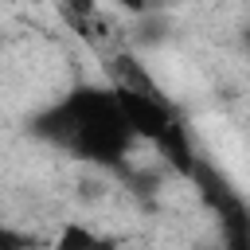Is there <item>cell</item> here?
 Segmentation results:
<instances>
[{
    "label": "cell",
    "mask_w": 250,
    "mask_h": 250,
    "mask_svg": "<svg viewBox=\"0 0 250 250\" xmlns=\"http://www.w3.org/2000/svg\"><path fill=\"white\" fill-rule=\"evenodd\" d=\"M39 133L90 164H121L137 141L113 86H78L39 117Z\"/></svg>",
    "instance_id": "obj_1"
},
{
    "label": "cell",
    "mask_w": 250,
    "mask_h": 250,
    "mask_svg": "<svg viewBox=\"0 0 250 250\" xmlns=\"http://www.w3.org/2000/svg\"><path fill=\"white\" fill-rule=\"evenodd\" d=\"M55 8H59V16L86 39V43H94V47H102L105 39H109V20L102 16V8H98V0H55Z\"/></svg>",
    "instance_id": "obj_2"
},
{
    "label": "cell",
    "mask_w": 250,
    "mask_h": 250,
    "mask_svg": "<svg viewBox=\"0 0 250 250\" xmlns=\"http://www.w3.org/2000/svg\"><path fill=\"white\" fill-rule=\"evenodd\" d=\"M102 70H105V78H109L113 90H145V94L160 90V86L152 82L148 66H145L133 51H109V55L102 59Z\"/></svg>",
    "instance_id": "obj_3"
},
{
    "label": "cell",
    "mask_w": 250,
    "mask_h": 250,
    "mask_svg": "<svg viewBox=\"0 0 250 250\" xmlns=\"http://www.w3.org/2000/svg\"><path fill=\"white\" fill-rule=\"evenodd\" d=\"M102 238L94 234V230H86V227H66L62 234H59V246H98Z\"/></svg>",
    "instance_id": "obj_4"
},
{
    "label": "cell",
    "mask_w": 250,
    "mask_h": 250,
    "mask_svg": "<svg viewBox=\"0 0 250 250\" xmlns=\"http://www.w3.org/2000/svg\"><path fill=\"white\" fill-rule=\"evenodd\" d=\"M117 8H125L129 16H148V12H152L148 0H117Z\"/></svg>",
    "instance_id": "obj_5"
},
{
    "label": "cell",
    "mask_w": 250,
    "mask_h": 250,
    "mask_svg": "<svg viewBox=\"0 0 250 250\" xmlns=\"http://www.w3.org/2000/svg\"><path fill=\"white\" fill-rule=\"evenodd\" d=\"M23 242H31L27 234H16V230H4L0 227V246H23Z\"/></svg>",
    "instance_id": "obj_6"
},
{
    "label": "cell",
    "mask_w": 250,
    "mask_h": 250,
    "mask_svg": "<svg viewBox=\"0 0 250 250\" xmlns=\"http://www.w3.org/2000/svg\"><path fill=\"white\" fill-rule=\"evenodd\" d=\"M227 4H250V0H227Z\"/></svg>",
    "instance_id": "obj_7"
}]
</instances>
